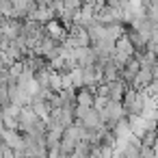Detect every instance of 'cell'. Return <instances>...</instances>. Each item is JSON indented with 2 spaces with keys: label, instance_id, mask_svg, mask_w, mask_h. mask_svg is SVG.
Returning <instances> with one entry per match:
<instances>
[{
  "label": "cell",
  "instance_id": "6da1fadb",
  "mask_svg": "<svg viewBox=\"0 0 158 158\" xmlns=\"http://www.w3.org/2000/svg\"><path fill=\"white\" fill-rule=\"evenodd\" d=\"M2 143H7L9 147H13L15 152H24L26 141H24V132L18 128H2Z\"/></svg>",
  "mask_w": 158,
  "mask_h": 158
},
{
  "label": "cell",
  "instance_id": "7a4b0ae2",
  "mask_svg": "<svg viewBox=\"0 0 158 158\" xmlns=\"http://www.w3.org/2000/svg\"><path fill=\"white\" fill-rule=\"evenodd\" d=\"M39 119H41V117L37 115V110H35L31 104L22 106V113H20V117H18V121H20V130H22V132H31V130L37 126Z\"/></svg>",
  "mask_w": 158,
  "mask_h": 158
},
{
  "label": "cell",
  "instance_id": "3957f363",
  "mask_svg": "<svg viewBox=\"0 0 158 158\" xmlns=\"http://www.w3.org/2000/svg\"><path fill=\"white\" fill-rule=\"evenodd\" d=\"M76 63L80 67H89L98 63V52L93 46H85V48H76Z\"/></svg>",
  "mask_w": 158,
  "mask_h": 158
},
{
  "label": "cell",
  "instance_id": "277c9868",
  "mask_svg": "<svg viewBox=\"0 0 158 158\" xmlns=\"http://www.w3.org/2000/svg\"><path fill=\"white\" fill-rule=\"evenodd\" d=\"M154 82V67H141V72L134 76V80H132V85L130 87H134L136 91H145L149 85Z\"/></svg>",
  "mask_w": 158,
  "mask_h": 158
},
{
  "label": "cell",
  "instance_id": "5b68a950",
  "mask_svg": "<svg viewBox=\"0 0 158 158\" xmlns=\"http://www.w3.org/2000/svg\"><path fill=\"white\" fill-rule=\"evenodd\" d=\"M46 31H48V35L50 37H54L56 41H65L67 39V35H69V31H67V26L63 24V22H56V20H52V22H48L46 24Z\"/></svg>",
  "mask_w": 158,
  "mask_h": 158
},
{
  "label": "cell",
  "instance_id": "8992f818",
  "mask_svg": "<svg viewBox=\"0 0 158 158\" xmlns=\"http://www.w3.org/2000/svg\"><path fill=\"white\" fill-rule=\"evenodd\" d=\"M141 67H143V65H141V59L132 56V59H130V61L126 63V67L121 69V78H123V80H126L128 85H132V80H134V76H136V74L141 72Z\"/></svg>",
  "mask_w": 158,
  "mask_h": 158
},
{
  "label": "cell",
  "instance_id": "52a82bcc",
  "mask_svg": "<svg viewBox=\"0 0 158 158\" xmlns=\"http://www.w3.org/2000/svg\"><path fill=\"white\" fill-rule=\"evenodd\" d=\"M80 121H82V123H85V128H87V130H91V132H93V130H100V128L104 126V119H102V115H100V110H98V108H91V110L87 113V117H85V119H80Z\"/></svg>",
  "mask_w": 158,
  "mask_h": 158
},
{
  "label": "cell",
  "instance_id": "ba28073f",
  "mask_svg": "<svg viewBox=\"0 0 158 158\" xmlns=\"http://www.w3.org/2000/svg\"><path fill=\"white\" fill-rule=\"evenodd\" d=\"M110 85V100H117V102H123V95H126V91H128V82L123 80V78H117V80H113V82H108Z\"/></svg>",
  "mask_w": 158,
  "mask_h": 158
},
{
  "label": "cell",
  "instance_id": "9c48e42d",
  "mask_svg": "<svg viewBox=\"0 0 158 158\" xmlns=\"http://www.w3.org/2000/svg\"><path fill=\"white\" fill-rule=\"evenodd\" d=\"M76 104L93 106V104H95V89H91V87H80L78 93H76Z\"/></svg>",
  "mask_w": 158,
  "mask_h": 158
},
{
  "label": "cell",
  "instance_id": "30bf717a",
  "mask_svg": "<svg viewBox=\"0 0 158 158\" xmlns=\"http://www.w3.org/2000/svg\"><path fill=\"white\" fill-rule=\"evenodd\" d=\"M126 31H128V28H123V24H121V22L106 26V35H108L110 39H115V41H117V39H121V37L126 35Z\"/></svg>",
  "mask_w": 158,
  "mask_h": 158
},
{
  "label": "cell",
  "instance_id": "8fae6325",
  "mask_svg": "<svg viewBox=\"0 0 158 158\" xmlns=\"http://www.w3.org/2000/svg\"><path fill=\"white\" fill-rule=\"evenodd\" d=\"M35 78H37V82H39L41 87H50V78H52V69H50V65L37 69V72H35Z\"/></svg>",
  "mask_w": 158,
  "mask_h": 158
},
{
  "label": "cell",
  "instance_id": "7c38bea8",
  "mask_svg": "<svg viewBox=\"0 0 158 158\" xmlns=\"http://www.w3.org/2000/svg\"><path fill=\"white\" fill-rule=\"evenodd\" d=\"M31 106L37 110V115H39L41 119H46V121L50 119V108H52V106H50L48 100H46V102H35V104H31Z\"/></svg>",
  "mask_w": 158,
  "mask_h": 158
},
{
  "label": "cell",
  "instance_id": "4fadbf2b",
  "mask_svg": "<svg viewBox=\"0 0 158 158\" xmlns=\"http://www.w3.org/2000/svg\"><path fill=\"white\" fill-rule=\"evenodd\" d=\"M50 89L52 91H63V72H56L52 69V78H50Z\"/></svg>",
  "mask_w": 158,
  "mask_h": 158
},
{
  "label": "cell",
  "instance_id": "5bb4252c",
  "mask_svg": "<svg viewBox=\"0 0 158 158\" xmlns=\"http://www.w3.org/2000/svg\"><path fill=\"white\" fill-rule=\"evenodd\" d=\"M93 106H85V104H76L74 106V113H76V119H85L87 117V113L91 110Z\"/></svg>",
  "mask_w": 158,
  "mask_h": 158
}]
</instances>
